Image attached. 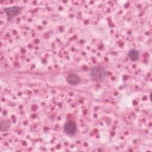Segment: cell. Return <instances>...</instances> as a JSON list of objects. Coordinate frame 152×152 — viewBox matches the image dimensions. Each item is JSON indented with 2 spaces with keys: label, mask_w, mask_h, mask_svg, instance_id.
<instances>
[{
  "label": "cell",
  "mask_w": 152,
  "mask_h": 152,
  "mask_svg": "<svg viewBox=\"0 0 152 152\" xmlns=\"http://www.w3.org/2000/svg\"><path fill=\"white\" fill-rule=\"evenodd\" d=\"M90 77L92 80L98 81L104 80L107 77V73L103 68L97 66L90 71Z\"/></svg>",
  "instance_id": "obj_1"
},
{
  "label": "cell",
  "mask_w": 152,
  "mask_h": 152,
  "mask_svg": "<svg viewBox=\"0 0 152 152\" xmlns=\"http://www.w3.org/2000/svg\"><path fill=\"white\" fill-rule=\"evenodd\" d=\"M67 82L72 85H75L78 84L80 81V77L75 74H71L69 75L66 78Z\"/></svg>",
  "instance_id": "obj_4"
},
{
  "label": "cell",
  "mask_w": 152,
  "mask_h": 152,
  "mask_svg": "<svg viewBox=\"0 0 152 152\" xmlns=\"http://www.w3.org/2000/svg\"><path fill=\"white\" fill-rule=\"evenodd\" d=\"M22 8L18 6H12L5 8L4 11L7 14L8 20H11L21 12Z\"/></svg>",
  "instance_id": "obj_2"
},
{
  "label": "cell",
  "mask_w": 152,
  "mask_h": 152,
  "mask_svg": "<svg viewBox=\"0 0 152 152\" xmlns=\"http://www.w3.org/2000/svg\"><path fill=\"white\" fill-rule=\"evenodd\" d=\"M10 128V124L7 121L1 120V130L2 131H7Z\"/></svg>",
  "instance_id": "obj_6"
},
{
  "label": "cell",
  "mask_w": 152,
  "mask_h": 152,
  "mask_svg": "<svg viewBox=\"0 0 152 152\" xmlns=\"http://www.w3.org/2000/svg\"><path fill=\"white\" fill-rule=\"evenodd\" d=\"M64 129L65 132L68 135L74 134L77 129V126L72 121H67L64 126Z\"/></svg>",
  "instance_id": "obj_3"
},
{
  "label": "cell",
  "mask_w": 152,
  "mask_h": 152,
  "mask_svg": "<svg viewBox=\"0 0 152 152\" xmlns=\"http://www.w3.org/2000/svg\"><path fill=\"white\" fill-rule=\"evenodd\" d=\"M128 56L131 60L135 61L139 58V53L135 49H132L128 52Z\"/></svg>",
  "instance_id": "obj_5"
}]
</instances>
